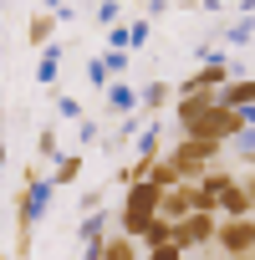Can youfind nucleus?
Wrapping results in <instances>:
<instances>
[{
	"label": "nucleus",
	"instance_id": "f257e3e1",
	"mask_svg": "<svg viewBox=\"0 0 255 260\" xmlns=\"http://www.w3.org/2000/svg\"><path fill=\"white\" fill-rule=\"evenodd\" d=\"M174 117H179V133H184V138H214V143L235 138L240 127H245V117H240L235 107H219L214 92H204V97H179Z\"/></svg>",
	"mask_w": 255,
	"mask_h": 260
},
{
	"label": "nucleus",
	"instance_id": "f03ea898",
	"mask_svg": "<svg viewBox=\"0 0 255 260\" xmlns=\"http://www.w3.org/2000/svg\"><path fill=\"white\" fill-rule=\"evenodd\" d=\"M51 194H56V184L41 174V164H31L26 179H21V194H16V255H11V260H31V235H36V224L46 219Z\"/></svg>",
	"mask_w": 255,
	"mask_h": 260
},
{
	"label": "nucleus",
	"instance_id": "7ed1b4c3",
	"mask_svg": "<svg viewBox=\"0 0 255 260\" xmlns=\"http://www.w3.org/2000/svg\"><path fill=\"white\" fill-rule=\"evenodd\" d=\"M219 153H225V143H214V138H179V148L169 153V164L179 169V179H199Z\"/></svg>",
	"mask_w": 255,
	"mask_h": 260
},
{
	"label": "nucleus",
	"instance_id": "20e7f679",
	"mask_svg": "<svg viewBox=\"0 0 255 260\" xmlns=\"http://www.w3.org/2000/svg\"><path fill=\"white\" fill-rule=\"evenodd\" d=\"M214 245H219L225 255H250V250H255V219H250V214H219Z\"/></svg>",
	"mask_w": 255,
	"mask_h": 260
},
{
	"label": "nucleus",
	"instance_id": "39448f33",
	"mask_svg": "<svg viewBox=\"0 0 255 260\" xmlns=\"http://www.w3.org/2000/svg\"><path fill=\"white\" fill-rule=\"evenodd\" d=\"M214 224H219V214L189 209L184 219H174V240H179L184 250H209V245H214Z\"/></svg>",
	"mask_w": 255,
	"mask_h": 260
},
{
	"label": "nucleus",
	"instance_id": "423d86ee",
	"mask_svg": "<svg viewBox=\"0 0 255 260\" xmlns=\"http://www.w3.org/2000/svg\"><path fill=\"white\" fill-rule=\"evenodd\" d=\"M112 230V214H107V204L102 209H87L82 219H77V240H82V260H97V245H102V235Z\"/></svg>",
	"mask_w": 255,
	"mask_h": 260
},
{
	"label": "nucleus",
	"instance_id": "0eeeda50",
	"mask_svg": "<svg viewBox=\"0 0 255 260\" xmlns=\"http://www.w3.org/2000/svg\"><path fill=\"white\" fill-rule=\"evenodd\" d=\"M133 107H138V87L128 82V77H112V82L102 87V112L122 117V112H133Z\"/></svg>",
	"mask_w": 255,
	"mask_h": 260
},
{
	"label": "nucleus",
	"instance_id": "6e6552de",
	"mask_svg": "<svg viewBox=\"0 0 255 260\" xmlns=\"http://www.w3.org/2000/svg\"><path fill=\"white\" fill-rule=\"evenodd\" d=\"M214 102L219 107H245V102H255V77H225L219 87H214Z\"/></svg>",
	"mask_w": 255,
	"mask_h": 260
},
{
	"label": "nucleus",
	"instance_id": "1a4fd4ad",
	"mask_svg": "<svg viewBox=\"0 0 255 260\" xmlns=\"http://www.w3.org/2000/svg\"><path fill=\"white\" fill-rule=\"evenodd\" d=\"M219 41H225L230 51H250V41H255V16H230V21L219 26Z\"/></svg>",
	"mask_w": 255,
	"mask_h": 260
},
{
	"label": "nucleus",
	"instance_id": "9d476101",
	"mask_svg": "<svg viewBox=\"0 0 255 260\" xmlns=\"http://www.w3.org/2000/svg\"><path fill=\"white\" fill-rule=\"evenodd\" d=\"M164 102H174V82L153 77V82H143V87H138V112L158 117V107H164Z\"/></svg>",
	"mask_w": 255,
	"mask_h": 260
},
{
	"label": "nucleus",
	"instance_id": "9b49d317",
	"mask_svg": "<svg viewBox=\"0 0 255 260\" xmlns=\"http://www.w3.org/2000/svg\"><path fill=\"white\" fill-rule=\"evenodd\" d=\"M56 26H61V21H56L51 11H41V6H36V11H31V21H26V41L41 51L46 41H56Z\"/></svg>",
	"mask_w": 255,
	"mask_h": 260
},
{
	"label": "nucleus",
	"instance_id": "f8f14e48",
	"mask_svg": "<svg viewBox=\"0 0 255 260\" xmlns=\"http://www.w3.org/2000/svg\"><path fill=\"white\" fill-rule=\"evenodd\" d=\"M61 56H67L61 41H46V46H41V61H36V82H41V87H56V77H61Z\"/></svg>",
	"mask_w": 255,
	"mask_h": 260
},
{
	"label": "nucleus",
	"instance_id": "ddd939ff",
	"mask_svg": "<svg viewBox=\"0 0 255 260\" xmlns=\"http://www.w3.org/2000/svg\"><path fill=\"white\" fill-rule=\"evenodd\" d=\"M97 260H138V240L133 235H102V245H97Z\"/></svg>",
	"mask_w": 255,
	"mask_h": 260
},
{
	"label": "nucleus",
	"instance_id": "4468645a",
	"mask_svg": "<svg viewBox=\"0 0 255 260\" xmlns=\"http://www.w3.org/2000/svg\"><path fill=\"white\" fill-rule=\"evenodd\" d=\"M82 158H87L82 148H77V153H61V158L51 164V174H46V179H51L56 189H67V184H77V179H82Z\"/></svg>",
	"mask_w": 255,
	"mask_h": 260
},
{
	"label": "nucleus",
	"instance_id": "2eb2a0df",
	"mask_svg": "<svg viewBox=\"0 0 255 260\" xmlns=\"http://www.w3.org/2000/svg\"><path fill=\"white\" fill-rule=\"evenodd\" d=\"M194 61L199 67H230V46L225 41H199L194 46Z\"/></svg>",
	"mask_w": 255,
	"mask_h": 260
},
{
	"label": "nucleus",
	"instance_id": "dca6fc26",
	"mask_svg": "<svg viewBox=\"0 0 255 260\" xmlns=\"http://www.w3.org/2000/svg\"><path fill=\"white\" fill-rule=\"evenodd\" d=\"M225 148H235V158H245V164H250V158H255V122H245L235 138H225Z\"/></svg>",
	"mask_w": 255,
	"mask_h": 260
},
{
	"label": "nucleus",
	"instance_id": "f3484780",
	"mask_svg": "<svg viewBox=\"0 0 255 260\" xmlns=\"http://www.w3.org/2000/svg\"><path fill=\"white\" fill-rule=\"evenodd\" d=\"M153 41V21L148 16H138V21H128V51H143Z\"/></svg>",
	"mask_w": 255,
	"mask_h": 260
},
{
	"label": "nucleus",
	"instance_id": "a211bd4d",
	"mask_svg": "<svg viewBox=\"0 0 255 260\" xmlns=\"http://www.w3.org/2000/svg\"><path fill=\"white\" fill-rule=\"evenodd\" d=\"M36 153H41V164H56V158H61V143H56V127H41V133H36Z\"/></svg>",
	"mask_w": 255,
	"mask_h": 260
},
{
	"label": "nucleus",
	"instance_id": "6ab92c4d",
	"mask_svg": "<svg viewBox=\"0 0 255 260\" xmlns=\"http://www.w3.org/2000/svg\"><path fill=\"white\" fill-rule=\"evenodd\" d=\"M174 235V224L164 219V214H148V224H143V235H138V245H153V240H169Z\"/></svg>",
	"mask_w": 255,
	"mask_h": 260
},
{
	"label": "nucleus",
	"instance_id": "aec40b11",
	"mask_svg": "<svg viewBox=\"0 0 255 260\" xmlns=\"http://www.w3.org/2000/svg\"><path fill=\"white\" fill-rule=\"evenodd\" d=\"M92 21H97V26H117V21H122V0H97V6H92Z\"/></svg>",
	"mask_w": 255,
	"mask_h": 260
},
{
	"label": "nucleus",
	"instance_id": "412c9836",
	"mask_svg": "<svg viewBox=\"0 0 255 260\" xmlns=\"http://www.w3.org/2000/svg\"><path fill=\"white\" fill-rule=\"evenodd\" d=\"M102 67H107V77H128L133 72V51H102Z\"/></svg>",
	"mask_w": 255,
	"mask_h": 260
},
{
	"label": "nucleus",
	"instance_id": "4be33fe9",
	"mask_svg": "<svg viewBox=\"0 0 255 260\" xmlns=\"http://www.w3.org/2000/svg\"><path fill=\"white\" fill-rule=\"evenodd\" d=\"M102 51H128V21L102 26Z\"/></svg>",
	"mask_w": 255,
	"mask_h": 260
},
{
	"label": "nucleus",
	"instance_id": "5701e85b",
	"mask_svg": "<svg viewBox=\"0 0 255 260\" xmlns=\"http://www.w3.org/2000/svg\"><path fill=\"white\" fill-rule=\"evenodd\" d=\"M148 260H184V245L169 235V240H153L148 245Z\"/></svg>",
	"mask_w": 255,
	"mask_h": 260
},
{
	"label": "nucleus",
	"instance_id": "b1692460",
	"mask_svg": "<svg viewBox=\"0 0 255 260\" xmlns=\"http://www.w3.org/2000/svg\"><path fill=\"white\" fill-rule=\"evenodd\" d=\"M97 138H102V122L97 117H77V148L82 143H97Z\"/></svg>",
	"mask_w": 255,
	"mask_h": 260
},
{
	"label": "nucleus",
	"instance_id": "393cba45",
	"mask_svg": "<svg viewBox=\"0 0 255 260\" xmlns=\"http://www.w3.org/2000/svg\"><path fill=\"white\" fill-rule=\"evenodd\" d=\"M56 112H61L67 122H77V117H82V97H72V92H56Z\"/></svg>",
	"mask_w": 255,
	"mask_h": 260
},
{
	"label": "nucleus",
	"instance_id": "a878e982",
	"mask_svg": "<svg viewBox=\"0 0 255 260\" xmlns=\"http://www.w3.org/2000/svg\"><path fill=\"white\" fill-rule=\"evenodd\" d=\"M107 82H112V77H107V67H102V56H92V61H87V87H97V92H102Z\"/></svg>",
	"mask_w": 255,
	"mask_h": 260
},
{
	"label": "nucleus",
	"instance_id": "bb28decb",
	"mask_svg": "<svg viewBox=\"0 0 255 260\" xmlns=\"http://www.w3.org/2000/svg\"><path fill=\"white\" fill-rule=\"evenodd\" d=\"M107 204V189H87V194H77V214H87V209H102Z\"/></svg>",
	"mask_w": 255,
	"mask_h": 260
},
{
	"label": "nucleus",
	"instance_id": "cd10ccee",
	"mask_svg": "<svg viewBox=\"0 0 255 260\" xmlns=\"http://www.w3.org/2000/svg\"><path fill=\"white\" fill-rule=\"evenodd\" d=\"M164 11H174V6H169V0H148V21H158Z\"/></svg>",
	"mask_w": 255,
	"mask_h": 260
},
{
	"label": "nucleus",
	"instance_id": "c85d7f7f",
	"mask_svg": "<svg viewBox=\"0 0 255 260\" xmlns=\"http://www.w3.org/2000/svg\"><path fill=\"white\" fill-rule=\"evenodd\" d=\"M194 11H209V16H219V11H225V0H199Z\"/></svg>",
	"mask_w": 255,
	"mask_h": 260
},
{
	"label": "nucleus",
	"instance_id": "c756f323",
	"mask_svg": "<svg viewBox=\"0 0 255 260\" xmlns=\"http://www.w3.org/2000/svg\"><path fill=\"white\" fill-rule=\"evenodd\" d=\"M235 16H255V0H235Z\"/></svg>",
	"mask_w": 255,
	"mask_h": 260
},
{
	"label": "nucleus",
	"instance_id": "7c9ffc66",
	"mask_svg": "<svg viewBox=\"0 0 255 260\" xmlns=\"http://www.w3.org/2000/svg\"><path fill=\"white\" fill-rule=\"evenodd\" d=\"M41 11H67V0H41Z\"/></svg>",
	"mask_w": 255,
	"mask_h": 260
},
{
	"label": "nucleus",
	"instance_id": "2f4dec72",
	"mask_svg": "<svg viewBox=\"0 0 255 260\" xmlns=\"http://www.w3.org/2000/svg\"><path fill=\"white\" fill-rule=\"evenodd\" d=\"M184 260H209V250H184Z\"/></svg>",
	"mask_w": 255,
	"mask_h": 260
},
{
	"label": "nucleus",
	"instance_id": "473e14b6",
	"mask_svg": "<svg viewBox=\"0 0 255 260\" xmlns=\"http://www.w3.org/2000/svg\"><path fill=\"white\" fill-rule=\"evenodd\" d=\"M225 260H255V250H250V255H225Z\"/></svg>",
	"mask_w": 255,
	"mask_h": 260
},
{
	"label": "nucleus",
	"instance_id": "72a5a7b5",
	"mask_svg": "<svg viewBox=\"0 0 255 260\" xmlns=\"http://www.w3.org/2000/svg\"><path fill=\"white\" fill-rule=\"evenodd\" d=\"M0 169H6V138H0Z\"/></svg>",
	"mask_w": 255,
	"mask_h": 260
},
{
	"label": "nucleus",
	"instance_id": "f704fd0d",
	"mask_svg": "<svg viewBox=\"0 0 255 260\" xmlns=\"http://www.w3.org/2000/svg\"><path fill=\"white\" fill-rule=\"evenodd\" d=\"M245 56H255V41H250V51H245Z\"/></svg>",
	"mask_w": 255,
	"mask_h": 260
},
{
	"label": "nucleus",
	"instance_id": "c9c22d12",
	"mask_svg": "<svg viewBox=\"0 0 255 260\" xmlns=\"http://www.w3.org/2000/svg\"><path fill=\"white\" fill-rule=\"evenodd\" d=\"M0 11H6V0H0Z\"/></svg>",
	"mask_w": 255,
	"mask_h": 260
},
{
	"label": "nucleus",
	"instance_id": "e433bc0d",
	"mask_svg": "<svg viewBox=\"0 0 255 260\" xmlns=\"http://www.w3.org/2000/svg\"><path fill=\"white\" fill-rule=\"evenodd\" d=\"M0 260H11V255H0Z\"/></svg>",
	"mask_w": 255,
	"mask_h": 260
},
{
	"label": "nucleus",
	"instance_id": "4c0bfd02",
	"mask_svg": "<svg viewBox=\"0 0 255 260\" xmlns=\"http://www.w3.org/2000/svg\"><path fill=\"white\" fill-rule=\"evenodd\" d=\"M72 260H82V255H72Z\"/></svg>",
	"mask_w": 255,
	"mask_h": 260
},
{
	"label": "nucleus",
	"instance_id": "58836bf2",
	"mask_svg": "<svg viewBox=\"0 0 255 260\" xmlns=\"http://www.w3.org/2000/svg\"><path fill=\"white\" fill-rule=\"evenodd\" d=\"M250 164H255V158H250Z\"/></svg>",
	"mask_w": 255,
	"mask_h": 260
}]
</instances>
